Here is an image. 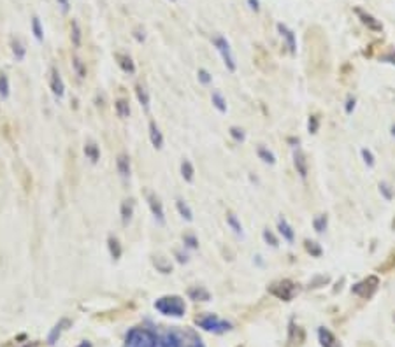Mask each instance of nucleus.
<instances>
[{
    "label": "nucleus",
    "instance_id": "nucleus-34",
    "mask_svg": "<svg viewBox=\"0 0 395 347\" xmlns=\"http://www.w3.org/2000/svg\"><path fill=\"white\" fill-rule=\"evenodd\" d=\"M211 102H212V105L222 112V114H225L226 112V100L223 98V95L220 93V91H214V93L211 95Z\"/></svg>",
    "mask_w": 395,
    "mask_h": 347
},
{
    "label": "nucleus",
    "instance_id": "nucleus-5",
    "mask_svg": "<svg viewBox=\"0 0 395 347\" xmlns=\"http://www.w3.org/2000/svg\"><path fill=\"white\" fill-rule=\"evenodd\" d=\"M212 44H214V47L218 49V53L222 54V60H223V63H225L226 70L236 72L237 63H236V58H234V54H232V49H230L228 40L223 35H216V37H212Z\"/></svg>",
    "mask_w": 395,
    "mask_h": 347
},
{
    "label": "nucleus",
    "instance_id": "nucleus-36",
    "mask_svg": "<svg viewBox=\"0 0 395 347\" xmlns=\"http://www.w3.org/2000/svg\"><path fill=\"white\" fill-rule=\"evenodd\" d=\"M9 95H11L9 77L6 74H0V98H9Z\"/></svg>",
    "mask_w": 395,
    "mask_h": 347
},
{
    "label": "nucleus",
    "instance_id": "nucleus-43",
    "mask_svg": "<svg viewBox=\"0 0 395 347\" xmlns=\"http://www.w3.org/2000/svg\"><path fill=\"white\" fill-rule=\"evenodd\" d=\"M308 128H309V132H311V133L318 132V128H320V121H318V118H316V116H311V118H309Z\"/></svg>",
    "mask_w": 395,
    "mask_h": 347
},
{
    "label": "nucleus",
    "instance_id": "nucleus-22",
    "mask_svg": "<svg viewBox=\"0 0 395 347\" xmlns=\"http://www.w3.org/2000/svg\"><path fill=\"white\" fill-rule=\"evenodd\" d=\"M356 14L360 16V19H362L364 25H367L370 30H374V32H381V30H383V25H381V23L378 21V19H374L370 14H367V12L360 11V9H356Z\"/></svg>",
    "mask_w": 395,
    "mask_h": 347
},
{
    "label": "nucleus",
    "instance_id": "nucleus-9",
    "mask_svg": "<svg viewBox=\"0 0 395 347\" xmlns=\"http://www.w3.org/2000/svg\"><path fill=\"white\" fill-rule=\"evenodd\" d=\"M146 200H148V205H150L151 214L156 219V223L166 225V211H164V205H162V202H160V198L153 193H146Z\"/></svg>",
    "mask_w": 395,
    "mask_h": 347
},
{
    "label": "nucleus",
    "instance_id": "nucleus-26",
    "mask_svg": "<svg viewBox=\"0 0 395 347\" xmlns=\"http://www.w3.org/2000/svg\"><path fill=\"white\" fill-rule=\"evenodd\" d=\"M136 97H137V100H139L140 107H144L148 111V109H150V104H151V98H150V93H148V90L144 88V86L136 84Z\"/></svg>",
    "mask_w": 395,
    "mask_h": 347
},
{
    "label": "nucleus",
    "instance_id": "nucleus-53",
    "mask_svg": "<svg viewBox=\"0 0 395 347\" xmlns=\"http://www.w3.org/2000/svg\"><path fill=\"white\" fill-rule=\"evenodd\" d=\"M392 133H394V135H395V126H394V128H392Z\"/></svg>",
    "mask_w": 395,
    "mask_h": 347
},
{
    "label": "nucleus",
    "instance_id": "nucleus-3",
    "mask_svg": "<svg viewBox=\"0 0 395 347\" xmlns=\"http://www.w3.org/2000/svg\"><path fill=\"white\" fill-rule=\"evenodd\" d=\"M195 325L198 328H202L204 332H211V333H226L232 330V323L226 321V319L218 318L216 314H204L195 318Z\"/></svg>",
    "mask_w": 395,
    "mask_h": 347
},
{
    "label": "nucleus",
    "instance_id": "nucleus-33",
    "mask_svg": "<svg viewBox=\"0 0 395 347\" xmlns=\"http://www.w3.org/2000/svg\"><path fill=\"white\" fill-rule=\"evenodd\" d=\"M32 33H34V37H36L37 42H42L44 40V30H42V25H40L39 16H34L32 18Z\"/></svg>",
    "mask_w": 395,
    "mask_h": 347
},
{
    "label": "nucleus",
    "instance_id": "nucleus-38",
    "mask_svg": "<svg viewBox=\"0 0 395 347\" xmlns=\"http://www.w3.org/2000/svg\"><path fill=\"white\" fill-rule=\"evenodd\" d=\"M304 244H306V251H308L311 256H316V258L322 256V247L316 242H312V240H306Z\"/></svg>",
    "mask_w": 395,
    "mask_h": 347
},
{
    "label": "nucleus",
    "instance_id": "nucleus-17",
    "mask_svg": "<svg viewBox=\"0 0 395 347\" xmlns=\"http://www.w3.org/2000/svg\"><path fill=\"white\" fill-rule=\"evenodd\" d=\"M116 61H118L120 68H122L125 74H136V63H134V60L128 56V54H123V53H116L114 54Z\"/></svg>",
    "mask_w": 395,
    "mask_h": 347
},
{
    "label": "nucleus",
    "instance_id": "nucleus-47",
    "mask_svg": "<svg viewBox=\"0 0 395 347\" xmlns=\"http://www.w3.org/2000/svg\"><path fill=\"white\" fill-rule=\"evenodd\" d=\"M134 37H136L137 42H144L146 40V35H144V30H134Z\"/></svg>",
    "mask_w": 395,
    "mask_h": 347
},
{
    "label": "nucleus",
    "instance_id": "nucleus-40",
    "mask_svg": "<svg viewBox=\"0 0 395 347\" xmlns=\"http://www.w3.org/2000/svg\"><path fill=\"white\" fill-rule=\"evenodd\" d=\"M197 77H198V81H200L204 86H208V84H211V82H212V75L209 74V72L206 70V68H198Z\"/></svg>",
    "mask_w": 395,
    "mask_h": 347
},
{
    "label": "nucleus",
    "instance_id": "nucleus-16",
    "mask_svg": "<svg viewBox=\"0 0 395 347\" xmlns=\"http://www.w3.org/2000/svg\"><path fill=\"white\" fill-rule=\"evenodd\" d=\"M294 163H295V168H297V174L302 179H306V177H308V160H306V154L302 153L300 149H295Z\"/></svg>",
    "mask_w": 395,
    "mask_h": 347
},
{
    "label": "nucleus",
    "instance_id": "nucleus-15",
    "mask_svg": "<svg viewBox=\"0 0 395 347\" xmlns=\"http://www.w3.org/2000/svg\"><path fill=\"white\" fill-rule=\"evenodd\" d=\"M148 132H150V140L151 144H153L154 149H162L164 147V135L162 132H160V128H158L156 123L151 119L150 125H148Z\"/></svg>",
    "mask_w": 395,
    "mask_h": 347
},
{
    "label": "nucleus",
    "instance_id": "nucleus-24",
    "mask_svg": "<svg viewBox=\"0 0 395 347\" xmlns=\"http://www.w3.org/2000/svg\"><path fill=\"white\" fill-rule=\"evenodd\" d=\"M11 51H12V54H14V58L18 61H23L25 60V56H26V47H25V44L22 42V39H11Z\"/></svg>",
    "mask_w": 395,
    "mask_h": 347
},
{
    "label": "nucleus",
    "instance_id": "nucleus-23",
    "mask_svg": "<svg viewBox=\"0 0 395 347\" xmlns=\"http://www.w3.org/2000/svg\"><path fill=\"white\" fill-rule=\"evenodd\" d=\"M70 40L74 47H81L83 42V32H81V26H79L78 19H72L70 21Z\"/></svg>",
    "mask_w": 395,
    "mask_h": 347
},
{
    "label": "nucleus",
    "instance_id": "nucleus-27",
    "mask_svg": "<svg viewBox=\"0 0 395 347\" xmlns=\"http://www.w3.org/2000/svg\"><path fill=\"white\" fill-rule=\"evenodd\" d=\"M176 209L183 219H186V221H194V211H192L190 205H188L183 198H178L176 200Z\"/></svg>",
    "mask_w": 395,
    "mask_h": 347
},
{
    "label": "nucleus",
    "instance_id": "nucleus-45",
    "mask_svg": "<svg viewBox=\"0 0 395 347\" xmlns=\"http://www.w3.org/2000/svg\"><path fill=\"white\" fill-rule=\"evenodd\" d=\"M362 158H364V161L369 165V167H372V165H374V156H372V153H370L369 149H362Z\"/></svg>",
    "mask_w": 395,
    "mask_h": 347
},
{
    "label": "nucleus",
    "instance_id": "nucleus-20",
    "mask_svg": "<svg viewBox=\"0 0 395 347\" xmlns=\"http://www.w3.org/2000/svg\"><path fill=\"white\" fill-rule=\"evenodd\" d=\"M108 249H109V254H111V258H112V260H114V262H118L120 258H122V254H123V247H122L120 240L116 239L114 235H109V237H108Z\"/></svg>",
    "mask_w": 395,
    "mask_h": 347
},
{
    "label": "nucleus",
    "instance_id": "nucleus-49",
    "mask_svg": "<svg viewBox=\"0 0 395 347\" xmlns=\"http://www.w3.org/2000/svg\"><path fill=\"white\" fill-rule=\"evenodd\" d=\"M58 5L62 7V12H68V9H70V4H68V0H56Z\"/></svg>",
    "mask_w": 395,
    "mask_h": 347
},
{
    "label": "nucleus",
    "instance_id": "nucleus-18",
    "mask_svg": "<svg viewBox=\"0 0 395 347\" xmlns=\"http://www.w3.org/2000/svg\"><path fill=\"white\" fill-rule=\"evenodd\" d=\"M83 153H84V156H86V160H90V163H94V165L98 163V160H100V147H98L94 140L84 144Z\"/></svg>",
    "mask_w": 395,
    "mask_h": 347
},
{
    "label": "nucleus",
    "instance_id": "nucleus-6",
    "mask_svg": "<svg viewBox=\"0 0 395 347\" xmlns=\"http://www.w3.org/2000/svg\"><path fill=\"white\" fill-rule=\"evenodd\" d=\"M378 286H380V279H378L376 276H369L364 281H360V283L353 284L352 293H355L356 297L364 298V300H369V298L378 291Z\"/></svg>",
    "mask_w": 395,
    "mask_h": 347
},
{
    "label": "nucleus",
    "instance_id": "nucleus-11",
    "mask_svg": "<svg viewBox=\"0 0 395 347\" xmlns=\"http://www.w3.org/2000/svg\"><path fill=\"white\" fill-rule=\"evenodd\" d=\"M116 170H118L120 177H123V179H128L130 177V174H132V165H130V158L126 153L118 154V158H116Z\"/></svg>",
    "mask_w": 395,
    "mask_h": 347
},
{
    "label": "nucleus",
    "instance_id": "nucleus-21",
    "mask_svg": "<svg viewBox=\"0 0 395 347\" xmlns=\"http://www.w3.org/2000/svg\"><path fill=\"white\" fill-rule=\"evenodd\" d=\"M278 230H280V233L283 235V239L286 240V242H294L295 240V232L294 228H292L290 225H288V221L284 218H280L278 219Z\"/></svg>",
    "mask_w": 395,
    "mask_h": 347
},
{
    "label": "nucleus",
    "instance_id": "nucleus-10",
    "mask_svg": "<svg viewBox=\"0 0 395 347\" xmlns=\"http://www.w3.org/2000/svg\"><path fill=\"white\" fill-rule=\"evenodd\" d=\"M72 325V321L70 319H67V318H62L60 321L56 323V325L51 328V332H50V335H48V344L50 346H54V344L58 342V339L62 337V333L65 332V330L68 328V326Z\"/></svg>",
    "mask_w": 395,
    "mask_h": 347
},
{
    "label": "nucleus",
    "instance_id": "nucleus-7",
    "mask_svg": "<svg viewBox=\"0 0 395 347\" xmlns=\"http://www.w3.org/2000/svg\"><path fill=\"white\" fill-rule=\"evenodd\" d=\"M156 347H184V333L176 330L158 333Z\"/></svg>",
    "mask_w": 395,
    "mask_h": 347
},
{
    "label": "nucleus",
    "instance_id": "nucleus-31",
    "mask_svg": "<svg viewBox=\"0 0 395 347\" xmlns=\"http://www.w3.org/2000/svg\"><path fill=\"white\" fill-rule=\"evenodd\" d=\"M184 347H206L202 339L194 332H184Z\"/></svg>",
    "mask_w": 395,
    "mask_h": 347
},
{
    "label": "nucleus",
    "instance_id": "nucleus-28",
    "mask_svg": "<svg viewBox=\"0 0 395 347\" xmlns=\"http://www.w3.org/2000/svg\"><path fill=\"white\" fill-rule=\"evenodd\" d=\"M114 111H116V114H118V118L126 119L130 116V104H128V100H125V98H118V100L114 102Z\"/></svg>",
    "mask_w": 395,
    "mask_h": 347
},
{
    "label": "nucleus",
    "instance_id": "nucleus-41",
    "mask_svg": "<svg viewBox=\"0 0 395 347\" xmlns=\"http://www.w3.org/2000/svg\"><path fill=\"white\" fill-rule=\"evenodd\" d=\"M264 240H266L269 246H272V247H278L280 246V240H278V237L274 235L270 230H264Z\"/></svg>",
    "mask_w": 395,
    "mask_h": 347
},
{
    "label": "nucleus",
    "instance_id": "nucleus-48",
    "mask_svg": "<svg viewBox=\"0 0 395 347\" xmlns=\"http://www.w3.org/2000/svg\"><path fill=\"white\" fill-rule=\"evenodd\" d=\"M174 254H176V260L180 263H188V256H186V254H183L181 251H174Z\"/></svg>",
    "mask_w": 395,
    "mask_h": 347
},
{
    "label": "nucleus",
    "instance_id": "nucleus-25",
    "mask_svg": "<svg viewBox=\"0 0 395 347\" xmlns=\"http://www.w3.org/2000/svg\"><path fill=\"white\" fill-rule=\"evenodd\" d=\"M181 177H183L186 183H194V179H195V167L192 165L190 160L181 161Z\"/></svg>",
    "mask_w": 395,
    "mask_h": 347
},
{
    "label": "nucleus",
    "instance_id": "nucleus-13",
    "mask_svg": "<svg viewBox=\"0 0 395 347\" xmlns=\"http://www.w3.org/2000/svg\"><path fill=\"white\" fill-rule=\"evenodd\" d=\"M134 212H136V204H134L132 198H125L120 205V216H122V223L123 225H128L134 218Z\"/></svg>",
    "mask_w": 395,
    "mask_h": 347
},
{
    "label": "nucleus",
    "instance_id": "nucleus-55",
    "mask_svg": "<svg viewBox=\"0 0 395 347\" xmlns=\"http://www.w3.org/2000/svg\"><path fill=\"white\" fill-rule=\"evenodd\" d=\"M172 2H174V0H172Z\"/></svg>",
    "mask_w": 395,
    "mask_h": 347
},
{
    "label": "nucleus",
    "instance_id": "nucleus-32",
    "mask_svg": "<svg viewBox=\"0 0 395 347\" xmlns=\"http://www.w3.org/2000/svg\"><path fill=\"white\" fill-rule=\"evenodd\" d=\"M256 154H258V158L264 161V163H269V165H274L276 163V156H274L272 151H269L266 146H258V149H256Z\"/></svg>",
    "mask_w": 395,
    "mask_h": 347
},
{
    "label": "nucleus",
    "instance_id": "nucleus-4",
    "mask_svg": "<svg viewBox=\"0 0 395 347\" xmlns=\"http://www.w3.org/2000/svg\"><path fill=\"white\" fill-rule=\"evenodd\" d=\"M267 291H269L272 297H276L278 300L292 302L298 295V286L290 279H281V281H274V283L267 288Z\"/></svg>",
    "mask_w": 395,
    "mask_h": 347
},
{
    "label": "nucleus",
    "instance_id": "nucleus-29",
    "mask_svg": "<svg viewBox=\"0 0 395 347\" xmlns=\"http://www.w3.org/2000/svg\"><path fill=\"white\" fill-rule=\"evenodd\" d=\"M72 68H74L76 75H78L79 79H84V77H86V74H88L86 63H84V61L81 60L79 56H72Z\"/></svg>",
    "mask_w": 395,
    "mask_h": 347
},
{
    "label": "nucleus",
    "instance_id": "nucleus-2",
    "mask_svg": "<svg viewBox=\"0 0 395 347\" xmlns=\"http://www.w3.org/2000/svg\"><path fill=\"white\" fill-rule=\"evenodd\" d=\"M153 307L156 309L160 314L169 316V318H183L184 312H186V304L181 297L178 295H166V297H160L153 304Z\"/></svg>",
    "mask_w": 395,
    "mask_h": 347
},
{
    "label": "nucleus",
    "instance_id": "nucleus-50",
    "mask_svg": "<svg viewBox=\"0 0 395 347\" xmlns=\"http://www.w3.org/2000/svg\"><path fill=\"white\" fill-rule=\"evenodd\" d=\"M353 109H355V98L350 97V98H348V102H346V112H348V114H350V112H352Z\"/></svg>",
    "mask_w": 395,
    "mask_h": 347
},
{
    "label": "nucleus",
    "instance_id": "nucleus-44",
    "mask_svg": "<svg viewBox=\"0 0 395 347\" xmlns=\"http://www.w3.org/2000/svg\"><path fill=\"white\" fill-rule=\"evenodd\" d=\"M380 191L384 195V198H386V200H392V198H394V191H392V188L388 186L386 183H381L380 184Z\"/></svg>",
    "mask_w": 395,
    "mask_h": 347
},
{
    "label": "nucleus",
    "instance_id": "nucleus-39",
    "mask_svg": "<svg viewBox=\"0 0 395 347\" xmlns=\"http://www.w3.org/2000/svg\"><path fill=\"white\" fill-rule=\"evenodd\" d=\"M312 225H314V230H316V232H318V233H324L325 230H327V216L322 214V216H318V218H314Z\"/></svg>",
    "mask_w": 395,
    "mask_h": 347
},
{
    "label": "nucleus",
    "instance_id": "nucleus-8",
    "mask_svg": "<svg viewBox=\"0 0 395 347\" xmlns=\"http://www.w3.org/2000/svg\"><path fill=\"white\" fill-rule=\"evenodd\" d=\"M50 90L54 95V98H64L65 95V82L62 79L60 72L56 67L50 68Z\"/></svg>",
    "mask_w": 395,
    "mask_h": 347
},
{
    "label": "nucleus",
    "instance_id": "nucleus-51",
    "mask_svg": "<svg viewBox=\"0 0 395 347\" xmlns=\"http://www.w3.org/2000/svg\"><path fill=\"white\" fill-rule=\"evenodd\" d=\"M248 4H250V7H252L255 12L260 11V2H258V0H248Z\"/></svg>",
    "mask_w": 395,
    "mask_h": 347
},
{
    "label": "nucleus",
    "instance_id": "nucleus-42",
    "mask_svg": "<svg viewBox=\"0 0 395 347\" xmlns=\"http://www.w3.org/2000/svg\"><path fill=\"white\" fill-rule=\"evenodd\" d=\"M230 137H232L236 142H244V139H246L244 132H242L241 128H237V126H232V128H230Z\"/></svg>",
    "mask_w": 395,
    "mask_h": 347
},
{
    "label": "nucleus",
    "instance_id": "nucleus-19",
    "mask_svg": "<svg viewBox=\"0 0 395 347\" xmlns=\"http://www.w3.org/2000/svg\"><path fill=\"white\" fill-rule=\"evenodd\" d=\"M188 298L194 302H209L211 300V293L202 286H194L188 290Z\"/></svg>",
    "mask_w": 395,
    "mask_h": 347
},
{
    "label": "nucleus",
    "instance_id": "nucleus-37",
    "mask_svg": "<svg viewBox=\"0 0 395 347\" xmlns=\"http://www.w3.org/2000/svg\"><path fill=\"white\" fill-rule=\"evenodd\" d=\"M183 244L188 249H198V239L194 233H184L183 235Z\"/></svg>",
    "mask_w": 395,
    "mask_h": 347
},
{
    "label": "nucleus",
    "instance_id": "nucleus-52",
    "mask_svg": "<svg viewBox=\"0 0 395 347\" xmlns=\"http://www.w3.org/2000/svg\"><path fill=\"white\" fill-rule=\"evenodd\" d=\"M78 347H94V346H92V342H88V340H83Z\"/></svg>",
    "mask_w": 395,
    "mask_h": 347
},
{
    "label": "nucleus",
    "instance_id": "nucleus-12",
    "mask_svg": "<svg viewBox=\"0 0 395 347\" xmlns=\"http://www.w3.org/2000/svg\"><path fill=\"white\" fill-rule=\"evenodd\" d=\"M278 32H280V35L286 40V46H288V49H290V53L292 54L297 53V40H295V33L292 32L286 25H283V23H278Z\"/></svg>",
    "mask_w": 395,
    "mask_h": 347
},
{
    "label": "nucleus",
    "instance_id": "nucleus-46",
    "mask_svg": "<svg viewBox=\"0 0 395 347\" xmlns=\"http://www.w3.org/2000/svg\"><path fill=\"white\" fill-rule=\"evenodd\" d=\"M381 61H388V63H394L395 65V49H392L390 53L383 54V56H381Z\"/></svg>",
    "mask_w": 395,
    "mask_h": 347
},
{
    "label": "nucleus",
    "instance_id": "nucleus-30",
    "mask_svg": "<svg viewBox=\"0 0 395 347\" xmlns=\"http://www.w3.org/2000/svg\"><path fill=\"white\" fill-rule=\"evenodd\" d=\"M154 267H156V270L160 274H172V265H170V262L167 260V258H164V256H158V258H154Z\"/></svg>",
    "mask_w": 395,
    "mask_h": 347
},
{
    "label": "nucleus",
    "instance_id": "nucleus-54",
    "mask_svg": "<svg viewBox=\"0 0 395 347\" xmlns=\"http://www.w3.org/2000/svg\"><path fill=\"white\" fill-rule=\"evenodd\" d=\"M392 226H394V230H395V219H394V223H392Z\"/></svg>",
    "mask_w": 395,
    "mask_h": 347
},
{
    "label": "nucleus",
    "instance_id": "nucleus-14",
    "mask_svg": "<svg viewBox=\"0 0 395 347\" xmlns=\"http://www.w3.org/2000/svg\"><path fill=\"white\" fill-rule=\"evenodd\" d=\"M318 340H320L322 347H341V342L327 328H318Z\"/></svg>",
    "mask_w": 395,
    "mask_h": 347
},
{
    "label": "nucleus",
    "instance_id": "nucleus-1",
    "mask_svg": "<svg viewBox=\"0 0 395 347\" xmlns=\"http://www.w3.org/2000/svg\"><path fill=\"white\" fill-rule=\"evenodd\" d=\"M158 332L146 326L130 328L125 335V347H156Z\"/></svg>",
    "mask_w": 395,
    "mask_h": 347
},
{
    "label": "nucleus",
    "instance_id": "nucleus-35",
    "mask_svg": "<svg viewBox=\"0 0 395 347\" xmlns=\"http://www.w3.org/2000/svg\"><path fill=\"white\" fill-rule=\"evenodd\" d=\"M226 223H228V226L234 230L236 235H242V225L239 223V219H237V216L234 214V212H228V214H226Z\"/></svg>",
    "mask_w": 395,
    "mask_h": 347
}]
</instances>
